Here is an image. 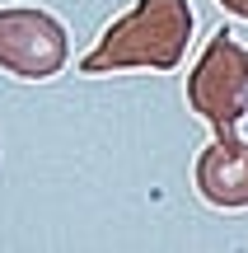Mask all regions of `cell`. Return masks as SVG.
I'll return each instance as SVG.
<instances>
[{
    "instance_id": "cell-1",
    "label": "cell",
    "mask_w": 248,
    "mask_h": 253,
    "mask_svg": "<svg viewBox=\"0 0 248 253\" xmlns=\"http://www.w3.org/2000/svg\"><path fill=\"white\" fill-rule=\"evenodd\" d=\"M122 28L150 33V38H136V47H131L127 38L103 42L99 52L84 61V71H103V66H112V61H145V42H150V52H155V66H174L178 56H183V47H187V33H192V9H187V0H145Z\"/></svg>"
},
{
    "instance_id": "cell-2",
    "label": "cell",
    "mask_w": 248,
    "mask_h": 253,
    "mask_svg": "<svg viewBox=\"0 0 248 253\" xmlns=\"http://www.w3.org/2000/svg\"><path fill=\"white\" fill-rule=\"evenodd\" d=\"M220 9H230V14H239V19H248V0H215Z\"/></svg>"
}]
</instances>
